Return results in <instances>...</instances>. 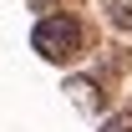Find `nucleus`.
<instances>
[{
  "label": "nucleus",
  "instance_id": "obj_3",
  "mask_svg": "<svg viewBox=\"0 0 132 132\" xmlns=\"http://www.w3.org/2000/svg\"><path fill=\"white\" fill-rule=\"evenodd\" d=\"M102 132H132V117H112V122H107Z\"/></svg>",
  "mask_w": 132,
  "mask_h": 132
},
{
  "label": "nucleus",
  "instance_id": "obj_4",
  "mask_svg": "<svg viewBox=\"0 0 132 132\" xmlns=\"http://www.w3.org/2000/svg\"><path fill=\"white\" fill-rule=\"evenodd\" d=\"M36 5H41V10H46V5H51V0H36Z\"/></svg>",
  "mask_w": 132,
  "mask_h": 132
},
{
  "label": "nucleus",
  "instance_id": "obj_2",
  "mask_svg": "<svg viewBox=\"0 0 132 132\" xmlns=\"http://www.w3.org/2000/svg\"><path fill=\"white\" fill-rule=\"evenodd\" d=\"M107 20L117 31H132V0H107Z\"/></svg>",
  "mask_w": 132,
  "mask_h": 132
},
{
  "label": "nucleus",
  "instance_id": "obj_1",
  "mask_svg": "<svg viewBox=\"0 0 132 132\" xmlns=\"http://www.w3.org/2000/svg\"><path fill=\"white\" fill-rule=\"evenodd\" d=\"M31 46L41 51L51 66L76 61V56H81V46H86L81 20H76V15H41V20H36V31H31Z\"/></svg>",
  "mask_w": 132,
  "mask_h": 132
}]
</instances>
